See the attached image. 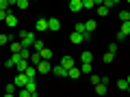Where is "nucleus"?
Here are the masks:
<instances>
[{
	"instance_id": "25",
	"label": "nucleus",
	"mask_w": 130,
	"mask_h": 97,
	"mask_svg": "<svg viewBox=\"0 0 130 97\" xmlns=\"http://www.w3.org/2000/svg\"><path fill=\"white\" fill-rule=\"evenodd\" d=\"M117 88H119V91H128V80H117Z\"/></svg>"
},
{
	"instance_id": "27",
	"label": "nucleus",
	"mask_w": 130,
	"mask_h": 97,
	"mask_svg": "<svg viewBox=\"0 0 130 97\" xmlns=\"http://www.w3.org/2000/svg\"><path fill=\"white\" fill-rule=\"evenodd\" d=\"M91 69H93L91 63H83L80 65V71H83V74H91Z\"/></svg>"
},
{
	"instance_id": "42",
	"label": "nucleus",
	"mask_w": 130,
	"mask_h": 97,
	"mask_svg": "<svg viewBox=\"0 0 130 97\" xmlns=\"http://www.w3.org/2000/svg\"><path fill=\"white\" fill-rule=\"evenodd\" d=\"M126 80H128V84H130V74H128V76H126Z\"/></svg>"
},
{
	"instance_id": "19",
	"label": "nucleus",
	"mask_w": 130,
	"mask_h": 97,
	"mask_svg": "<svg viewBox=\"0 0 130 97\" xmlns=\"http://www.w3.org/2000/svg\"><path fill=\"white\" fill-rule=\"evenodd\" d=\"M9 47H11V52H22V41H9Z\"/></svg>"
},
{
	"instance_id": "12",
	"label": "nucleus",
	"mask_w": 130,
	"mask_h": 97,
	"mask_svg": "<svg viewBox=\"0 0 130 97\" xmlns=\"http://www.w3.org/2000/svg\"><path fill=\"white\" fill-rule=\"evenodd\" d=\"M24 74L28 76V80H35V76H37V67H35V65H28Z\"/></svg>"
},
{
	"instance_id": "3",
	"label": "nucleus",
	"mask_w": 130,
	"mask_h": 97,
	"mask_svg": "<svg viewBox=\"0 0 130 97\" xmlns=\"http://www.w3.org/2000/svg\"><path fill=\"white\" fill-rule=\"evenodd\" d=\"M13 82H15V86H18V88H24V86H26V82H28V76L24 74V71H18V76H15Z\"/></svg>"
},
{
	"instance_id": "46",
	"label": "nucleus",
	"mask_w": 130,
	"mask_h": 97,
	"mask_svg": "<svg viewBox=\"0 0 130 97\" xmlns=\"http://www.w3.org/2000/svg\"><path fill=\"white\" fill-rule=\"evenodd\" d=\"M128 41H130V37H128Z\"/></svg>"
},
{
	"instance_id": "26",
	"label": "nucleus",
	"mask_w": 130,
	"mask_h": 97,
	"mask_svg": "<svg viewBox=\"0 0 130 97\" xmlns=\"http://www.w3.org/2000/svg\"><path fill=\"white\" fill-rule=\"evenodd\" d=\"M43 47H46V45H43V41H39V39H35V43H32V50H35V52H41Z\"/></svg>"
},
{
	"instance_id": "43",
	"label": "nucleus",
	"mask_w": 130,
	"mask_h": 97,
	"mask_svg": "<svg viewBox=\"0 0 130 97\" xmlns=\"http://www.w3.org/2000/svg\"><path fill=\"white\" fill-rule=\"evenodd\" d=\"M115 2H117V5H119V2H121V0H115Z\"/></svg>"
},
{
	"instance_id": "11",
	"label": "nucleus",
	"mask_w": 130,
	"mask_h": 97,
	"mask_svg": "<svg viewBox=\"0 0 130 97\" xmlns=\"http://www.w3.org/2000/svg\"><path fill=\"white\" fill-rule=\"evenodd\" d=\"M52 74L59 76V78H63V76H67V69H65L63 65H56V67H52Z\"/></svg>"
},
{
	"instance_id": "16",
	"label": "nucleus",
	"mask_w": 130,
	"mask_h": 97,
	"mask_svg": "<svg viewBox=\"0 0 130 97\" xmlns=\"http://www.w3.org/2000/svg\"><path fill=\"white\" fill-rule=\"evenodd\" d=\"M70 41L72 43H83V32H72V35H70Z\"/></svg>"
},
{
	"instance_id": "33",
	"label": "nucleus",
	"mask_w": 130,
	"mask_h": 97,
	"mask_svg": "<svg viewBox=\"0 0 130 97\" xmlns=\"http://www.w3.org/2000/svg\"><path fill=\"white\" fill-rule=\"evenodd\" d=\"M74 30H76V32H85V22H76Z\"/></svg>"
},
{
	"instance_id": "8",
	"label": "nucleus",
	"mask_w": 130,
	"mask_h": 97,
	"mask_svg": "<svg viewBox=\"0 0 130 97\" xmlns=\"http://www.w3.org/2000/svg\"><path fill=\"white\" fill-rule=\"evenodd\" d=\"M61 65H63L65 69H72V67L76 65V60L72 58V56H63V58H61Z\"/></svg>"
},
{
	"instance_id": "39",
	"label": "nucleus",
	"mask_w": 130,
	"mask_h": 97,
	"mask_svg": "<svg viewBox=\"0 0 130 97\" xmlns=\"http://www.w3.org/2000/svg\"><path fill=\"white\" fill-rule=\"evenodd\" d=\"M108 52H113V54H115V52H117V43H111V45H108Z\"/></svg>"
},
{
	"instance_id": "28",
	"label": "nucleus",
	"mask_w": 130,
	"mask_h": 97,
	"mask_svg": "<svg viewBox=\"0 0 130 97\" xmlns=\"http://www.w3.org/2000/svg\"><path fill=\"white\" fill-rule=\"evenodd\" d=\"M130 19V11H119V22H128Z\"/></svg>"
},
{
	"instance_id": "35",
	"label": "nucleus",
	"mask_w": 130,
	"mask_h": 97,
	"mask_svg": "<svg viewBox=\"0 0 130 97\" xmlns=\"http://www.w3.org/2000/svg\"><path fill=\"white\" fill-rule=\"evenodd\" d=\"M102 5H104V7H106V9H113V7H115V5H117V2H115V0H104Z\"/></svg>"
},
{
	"instance_id": "10",
	"label": "nucleus",
	"mask_w": 130,
	"mask_h": 97,
	"mask_svg": "<svg viewBox=\"0 0 130 97\" xmlns=\"http://www.w3.org/2000/svg\"><path fill=\"white\" fill-rule=\"evenodd\" d=\"M5 24H7V26H9V28H15V26H18V17H15V15L11 13V11H9V15H7Z\"/></svg>"
},
{
	"instance_id": "1",
	"label": "nucleus",
	"mask_w": 130,
	"mask_h": 97,
	"mask_svg": "<svg viewBox=\"0 0 130 97\" xmlns=\"http://www.w3.org/2000/svg\"><path fill=\"white\" fill-rule=\"evenodd\" d=\"M20 39H22V45H24V47H32V43H35V32H30V30H20Z\"/></svg>"
},
{
	"instance_id": "37",
	"label": "nucleus",
	"mask_w": 130,
	"mask_h": 97,
	"mask_svg": "<svg viewBox=\"0 0 130 97\" xmlns=\"http://www.w3.org/2000/svg\"><path fill=\"white\" fill-rule=\"evenodd\" d=\"M126 39H128V37H126V35H124V32H121V30L117 32V41H126Z\"/></svg>"
},
{
	"instance_id": "31",
	"label": "nucleus",
	"mask_w": 130,
	"mask_h": 97,
	"mask_svg": "<svg viewBox=\"0 0 130 97\" xmlns=\"http://www.w3.org/2000/svg\"><path fill=\"white\" fill-rule=\"evenodd\" d=\"M93 7H95L93 0H83V9H93Z\"/></svg>"
},
{
	"instance_id": "9",
	"label": "nucleus",
	"mask_w": 130,
	"mask_h": 97,
	"mask_svg": "<svg viewBox=\"0 0 130 97\" xmlns=\"http://www.w3.org/2000/svg\"><path fill=\"white\" fill-rule=\"evenodd\" d=\"M80 74H83V71H80V67H72V69H67V78H72V80H76V78H80Z\"/></svg>"
},
{
	"instance_id": "22",
	"label": "nucleus",
	"mask_w": 130,
	"mask_h": 97,
	"mask_svg": "<svg viewBox=\"0 0 130 97\" xmlns=\"http://www.w3.org/2000/svg\"><path fill=\"white\" fill-rule=\"evenodd\" d=\"M119 30L124 32L126 37H130V19H128V22H121V28H119Z\"/></svg>"
},
{
	"instance_id": "18",
	"label": "nucleus",
	"mask_w": 130,
	"mask_h": 97,
	"mask_svg": "<svg viewBox=\"0 0 130 97\" xmlns=\"http://www.w3.org/2000/svg\"><path fill=\"white\" fill-rule=\"evenodd\" d=\"M28 60H30V65H39V63H41V54H39V52H32V54H30V58H28Z\"/></svg>"
},
{
	"instance_id": "15",
	"label": "nucleus",
	"mask_w": 130,
	"mask_h": 97,
	"mask_svg": "<svg viewBox=\"0 0 130 97\" xmlns=\"http://www.w3.org/2000/svg\"><path fill=\"white\" fill-rule=\"evenodd\" d=\"M24 88H28L32 97L37 95V84H35V80H28V82H26V86H24Z\"/></svg>"
},
{
	"instance_id": "30",
	"label": "nucleus",
	"mask_w": 130,
	"mask_h": 97,
	"mask_svg": "<svg viewBox=\"0 0 130 97\" xmlns=\"http://www.w3.org/2000/svg\"><path fill=\"white\" fill-rule=\"evenodd\" d=\"M28 5H30V0H18V5H15V7H20V9H28Z\"/></svg>"
},
{
	"instance_id": "17",
	"label": "nucleus",
	"mask_w": 130,
	"mask_h": 97,
	"mask_svg": "<svg viewBox=\"0 0 130 97\" xmlns=\"http://www.w3.org/2000/svg\"><path fill=\"white\" fill-rule=\"evenodd\" d=\"M91 60H93V54L89 50H85L83 54H80V63H91Z\"/></svg>"
},
{
	"instance_id": "44",
	"label": "nucleus",
	"mask_w": 130,
	"mask_h": 97,
	"mask_svg": "<svg viewBox=\"0 0 130 97\" xmlns=\"http://www.w3.org/2000/svg\"><path fill=\"white\" fill-rule=\"evenodd\" d=\"M32 2H37V0H32Z\"/></svg>"
},
{
	"instance_id": "38",
	"label": "nucleus",
	"mask_w": 130,
	"mask_h": 97,
	"mask_svg": "<svg viewBox=\"0 0 130 97\" xmlns=\"http://www.w3.org/2000/svg\"><path fill=\"white\" fill-rule=\"evenodd\" d=\"M98 82H100V76H91V84H93V86H95Z\"/></svg>"
},
{
	"instance_id": "36",
	"label": "nucleus",
	"mask_w": 130,
	"mask_h": 97,
	"mask_svg": "<svg viewBox=\"0 0 130 97\" xmlns=\"http://www.w3.org/2000/svg\"><path fill=\"white\" fill-rule=\"evenodd\" d=\"M9 0H0V9H9Z\"/></svg>"
},
{
	"instance_id": "20",
	"label": "nucleus",
	"mask_w": 130,
	"mask_h": 97,
	"mask_svg": "<svg viewBox=\"0 0 130 97\" xmlns=\"http://www.w3.org/2000/svg\"><path fill=\"white\" fill-rule=\"evenodd\" d=\"M95 26H98V24H95V19H85V30H95Z\"/></svg>"
},
{
	"instance_id": "24",
	"label": "nucleus",
	"mask_w": 130,
	"mask_h": 97,
	"mask_svg": "<svg viewBox=\"0 0 130 97\" xmlns=\"http://www.w3.org/2000/svg\"><path fill=\"white\" fill-rule=\"evenodd\" d=\"M108 11H111V9H106L104 5H100V7H98V15H100V17H106V15H108Z\"/></svg>"
},
{
	"instance_id": "6",
	"label": "nucleus",
	"mask_w": 130,
	"mask_h": 97,
	"mask_svg": "<svg viewBox=\"0 0 130 97\" xmlns=\"http://www.w3.org/2000/svg\"><path fill=\"white\" fill-rule=\"evenodd\" d=\"M48 30H50V32H59L61 30V22L56 17H50V19H48Z\"/></svg>"
},
{
	"instance_id": "40",
	"label": "nucleus",
	"mask_w": 130,
	"mask_h": 97,
	"mask_svg": "<svg viewBox=\"0 0 130 97\" xmlns=\"http://www.w3.org/2000/svg\"><path fill=\"white\" fill-rule=\"evenodd\" d=\"M93 2H95V7H100V5L104 2V0H93Z\"/></svg>"
},
{
	"instance_id": "45",
	"label": "nucleus",
	"mask_w": 130,
	"mask_h": 97,
	"mask_svg": "<svg viewBox=\"0 0 130 97\" xmlns=\"http://www.w3.org/2000/svg\"><path fill=\"white\" fill-rule=\"evenodd\" d=\"M126 2H130V0H126Z\"/></svg>"
},
{
	"instance_id": "2",
	"label": "nucleus",
	"mask_w": 130,
	"mask_h": 97,
	"mask_svg": "<svg viewBox=\"0 0 130 97\" xmlns=\"http://www.w3.org/2000/svg\"><path fill=\"white\" fill-rule=\"evenodd\" d=\"M22 60V56H20V52H11V58H7V63H5V67L7 69H13L15 65Z\"/></svg>"
},
{
	"instance_id": "41",
	"label": "nucleus",
	"mask_w": 130,
	"mask_h": 97,
	"mask_svg": "<svg viewBox=\"0 0 130 97\" xmlns=\"http://www.w3.org/2000/svg\"><path fill=\"white\" fill-rule=\"evenodd\" d=\"M9 5H18V0H9Z\"/></svg>"
},
{
	"instance_id": "34",
	"label": "nucleus",
	"mask_w": 130,
	"mask_h": 97,
	"mask_svg": "<svg viewBox=\"0 0 130 97\" xmlns=\"http://www.w3.org/2000/svg\"><path fill=\"white\" fill-rule=\"evenodd\" d=\"M9 41H11V37H9V35H0V45H7Z\"/></svg>"
},
{
	"instance_id": "21",
	"label": "nucleus",
	"mask_w": 130,
	"mask_h": 97,
	"mask_svg": "<svg viewBox=\"0 0 130 97\" xmlns=\"http://www.w3.org/2000/svg\"><path fill=\"white\" fill-rule=\"evenodd\" d=\"M39 54H41V58H43V60H50V58H52V50H50V47H43Z\"/></svg>"
},
{
	"instance_id": "29",
	"label": "nucleus",
	"mask_w": 130,
	"mask_h": 97,
	"mask_svg": "<svg viewBox=\"0 0 130 97\" xmlns=\"http://www.w3.org/2000/svg\"><path fill=\"white\" fill-rule=\"evenodd\" d=\"M113 58H115V54H113V52H106V54L102 56V60H104V63H113Z\"/></svg>"
},
{
	"instance_id": "13",
	"label": "nucleus",
	"mask_w": 130,
	"mask_h": 97,
	"mask_svg": "<svg viewBox=\"0 0 130 97\" xmlns=\"http://www.w3.org/2000/svg\"><path fill=\"white\" fill-rule=\"evenodd\" d=\"M95 93H98L100 97H102V95H106V93H108L106 84H104V82H98V84H95Z\"/></svg>"
},
{
	"instance_id": "7",
	"label": "nucleus",
	"mask_w": 130,
	"mask_h": 97,
	"mask_svg": "<svg viewBox=\"0 0 130 97\" xmlns=\"http://www.w3.org/2000/svg\"><path fill=\"white\" fill-rule=\"evenodd\" d=\"M70 11H72V13L83 11V0H70Z\"/></svg>"
},
{
	"instance_id": "4",
	"label": "nucleus",
	"mask_w": 130,
	"mask_h": 97,
	"mask_svg": "<svg viewBox=\"0 0 130 97\" xmlns=\"http://www.w3.org/2000/svg\"><path fill=\"white\" fill-rule=\"evenodd\" d=\"M37 67V74H52V65L50 60H41L39 65H35Z\"/></svg>"
},
{
	"instance_id": "14",
	"label": "nucleus",
	"mask_w": 130,
	"mask_h": 97,
	"mask_svg": "<svg viewBox=\"0 0 130 97\" xmlns=\"http://www.w3.org/2000/svg\"><path fill=\"white\" fill-rule=\"evenodd\" d=\"M28 65H30V60H28V58H22L18 65H15V71H26Z\"/></svg>"
},
{
	"instance_id": "32",
	"label": "nucleus",
	"mask_w": 130,
	"mask_h": 97,
	"mask_svg": "<svg viewBox=\"0 0 130 97\" xmlns=\"http://www.w3.org/2000/svg\"><path fill=\"white\" fill-rule=\"evenodd\" d=\"M91 39H93V32L91 30H85L83 32V41H91Z\"/></svg>"
},
{
	"instance_id": "23",
	"label": "nucleus",
	"mask_w": 130,
	"mask_h": 97,
	"mask_svg": "<svg viewBox=\"0 0 130 97\" xmlns=\"http://www.w3.org/2000/svg\"><path fill=\"white\" fill-rule=\"evenodd\" d=\"M15 88H18V86H15V82L13 84H7V86H5V95H13V93H15Z\"/></svg>"
},
{
	"instance_id": "5",
	"label": "nucleus",
	"mask_w": 130,
	"mask_h": 97,
	"mask_svg": "<svg viewBox=\"0 0 130 97\" xmlns=\"http://www.w3.org/2000/svg\"><path fill=\"white\" fill-rule=\"evenodd\" d=\"M35 30H37V32H48V19L46 17H39L37 22H35Z\"/></svg>"
}]
</instances>
